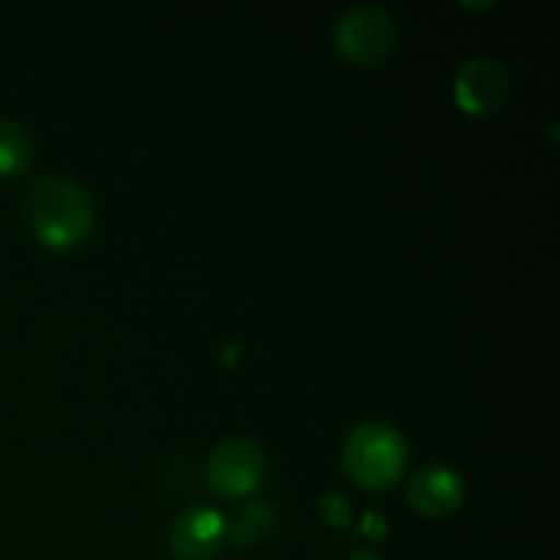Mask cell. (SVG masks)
I'll return each mask as SVG.
<instances>
[{"label": "cell", "instance_id": "6da1fadb", "mask_svg": "<svg viewBox=\"0 0 560 560\" xmlns=\"http://www.w3.org/2000/svg\"><path fill=\"white\" fill-rule=\"evenodd\" d=\"M27 224L49 249H69L85 241L93 228V202L80 184L69 178H44L25 202Z\"/></svg>", "mask_w": 560, "mask_h": 560}, {"label": "cell", "instance_id": "7a4b0ae2", "mask_svg": "<svg viewBox=\"0 0 560 560\" xmlns=\"http://www.w3.org/2000/svg\"><path fill=\"white\" fill-rule=\"evenodd\" d=\"M408 448L402 438L386 424H361L345 443V468L355 485L366 490H386L402 476Z\"/></svg>", "mask_w": 560, "mask_h": 560}, {"label": "cell", "instance_id": "3957f363", "mask_svg": "<svg viewBox=\"0 0 560 560\" xmlns=\"http://www.w3.org/2000/svg\"><path fill=\"white\" fill-rule=\"evenodd\" d=\"M334 42L350 63L377 66L397 49L399 27L381 5H359L339 20Z\"/></svg>", "mask_w": 560, "mask_h": 560}, {"label": "cell", "instance_id": "277c9868", "mask_svg": "<svg viewBox=\"0 0 560 560\" xmlns=\"http://www.w3.org/2000/svg\"><path fill=\"white\" fill-rule=\"evenodd\" d=\"M266 459L257 443L246 438H230L219 443L208 457V487L224 498H244L260 487Z\"/></svg>", "mask_w": 560, "mask_h": 560}, {"label": "cell", "instance_id": "5b68a950", "mask_svg": "<svg viewBox=\"0 0 560 560\" xmlns=\"http://www.w3.org/2000/svg\"><path fill=\"white\" fill-rule=\"evenodd\" d=\"M457 104L470 115H492L506 104L509 74L501 60L474 58L457 71L454 80Z\"/></svg>", "mask_w": 560, "mask_h": 560}, {"label": "cell", "instance_id": "8992f818", "mask_svg": "<svg viewBox=\"0 0 560 560\" xmlns=\"http://www.w3.org/2000/svg\"><path fill=\"white\" fill-rule=\"evenodd\" d=\"M170 545L180 560H211L224 545V520L211 509H191L175 520Z\"/></svg>", "mask_w": 560, "mask_h": 560}, {"label": "cell", "instance_id": "52a82bcc", "mask_svg": "<svg viewBox=\"0 0 560 560\" xmlns=\"http://www.w3.org/2000/svg\"><path fill=\"white\" fill-rule=\"evenodd\" d=\"M408 501L416 512L427 514V517H446V514L457 512L463 503V481L454 470L441 468V465L424 468L410 479Z\"/></svg>", "mask_w": 560, "mask_h": 560}, {"label": "cell", "instance_id": "ba28073f", "mask_svg": "<svg viewBox=\"0 0 560 560\" xmlns=\"http://www.w3.org/2000/svg\"><path fill=\"white\" fill-rule=\"evenodd\" d=\"M33 162V140L25 126L16 120L0 118V175L22 173Z\"/></svg>", "mask_w": 560, "mask_h": 560}, {"label": "cell", "instance_id": "9c48e42d", "mask_svg": "<svg viewBox=\"0 0 560 560\" xmlns=\"http://www.w3.org/2000/svg\"><path fill=\"white\" fill-rule=\"evenodd\" d=\"M271 528V509L268 506H249L244 514L238 517V523L233 525L230 530V539L235 545H252L260 536H266V530Z\"/></svg>", "mask_w": 560, "mask_h": 560}, {"label": "cell", "instance_id": "30bf717a", "mask_svg": "<svg viewBox=\"0 0 560 560\" xmlns=\"http://www.w3.org/2000/svg\"><path fill=\"white\" fill-rule=\"evenodd\" d=\"M323 514H326V520L331 525H348V509H345V498L339 495H328L326 501H323Z\"/></svg>", "mask_w": 560, "mask_h": 560}, {"label": "cell", "instance_id": "8fae6325", "mask_svg": "<svg viewBox=\"0 0 560 560\" xmlns=\"http://www.w3.org/2000/svg\"><path fill=\"white\" fill-rule=\"evenodd\" d=\"M353 560H377V558L370 556V552H355Z\"/></svg>", "mask_w": 560, "mask_h": 560}]
</instances>
